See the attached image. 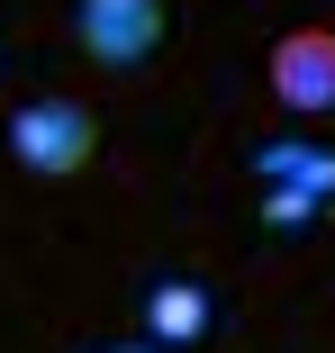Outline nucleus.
Wrapping results in <instances>:
<instances>
[{"label":"nucleus","instance_id":"f257e3e1","mask_svg":"<svg viewBox=\"0 0 335 353\" xmlns=\"http://www.w3.org/2000/svg\"><path fill=\"white\" fill-rule=\"evenodd\" d=\"M91 154H100L91 100L45 91V100H19V109H10V163H19V172H37V181H82Z\"/></svg>","mask_w":335,"mask_h":353},{"label":"nucleus","instance_id":"7ed1b4c3","mask_svg":"<svg viewBox=\"0 0 335 353\" xmlns=\"http://www.w3.org/2000/svg\"><path fill=\"white\" fill-rule=\"evenodd\" d=\"M263 82H272V100L290 118H326L335 109V28L308 19L290 37H272V54H263Z\"/></svg>","mask_w":335,"mask_h":353},{"label":"nucleus","instance_id":"20e7f679","mask_svg":"<svg viewBox=\"0 0 335 353\" xmlns=\"http://www.w3.org/2000/svg\"><path fill=\"white\" fill-rule=\"evenodd\" d=\"M209 326V308H199V290H181V281H163L154 290V335H199Z\"/></svg>","mask_w":335,"mask_h":353},{"label":"nucleus","instance_id":"f03ea898","mask_svg":"<svg viewBox=\"0 0 335 353\" xmlns=\"http://www.w3.org/2000/svg\"><path fill=\"white\" fill-rule=\"evenodd\" d=\"M163 0H73V46L100 63V73H136V63L163 54Z\"/></svg>","mask_w":335,"mask_h":353},{"label":"nucleus","instance_id":"39448f33","mask_svg":"<svg viewBox=\"0 0 335 353\" xmlns=\"http://www.w3.org/2000/svg\"><path fill=\"white\" fill-rule=\"evenodd\" d=\"M109 353H154V344H109Z\"/></svg>","mask_w":335,"mask_h":353}]
</instances>
